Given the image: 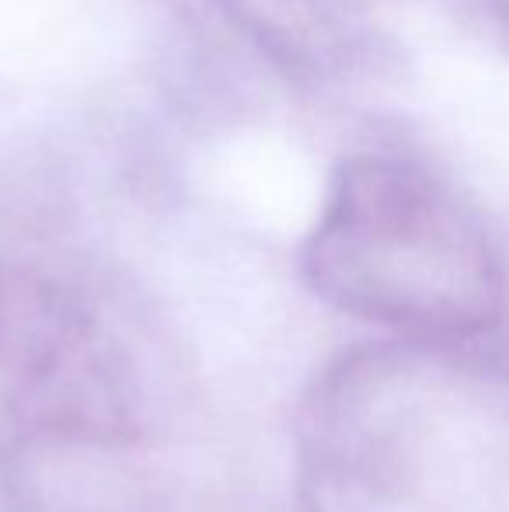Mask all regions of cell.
Returning <instances> with one entry per match:
<instances>
[{
  "instance_id": "cell-2",
  "label": "cell",
  "mask_w": 509,
  "mask_h": 512,
  "mask_svg": "<svg viewBox=\"0 0 509 512\" xmlns=\"http://www.w3.org/2000/svg\"><path fill=\"white\" fill-rule=\"evenodd\" d=\"M492 14H496V25L509 46V0H492Z\"/></svg>"
},
{
  "instance_id": "cell-1",
  "label": "cell",
  "mask_w": 509,
  "mask_h": 512,
  "mask_svg": "<svg viewBox=\"0 0 509 512\" xmlns=\"http://www.w3.org/2000/svg\"><path fill=\"white\" fill-rule=\"evenodd\" d=\"M304 272L328 304L436 342L492 335L506 317L489 230L405 157L353 154L335 164Z\"/></svg>"
}]
</instances>
